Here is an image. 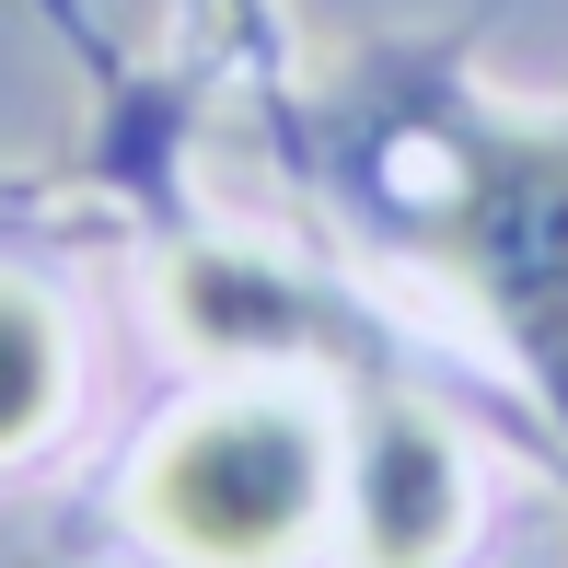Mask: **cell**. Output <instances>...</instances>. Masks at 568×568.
Returning a JSON list of instances; mask_svg holds the SVG:
<instances>
[{"instance_id": "6da1fadb", "label": "cell", "mask_w": 568, "mask_h": 568, "mask_svg": "<svg viewBox=\"0 0 568 568\" xmlns=\"http://www.w3.org/2000/svg\"><path fill=\"white\" fill-rule=\"evenodd\" d=\"M383 128H395V221L429 267L476 302V325L523 359V383L568 429V116L487 105L453 59L383 70Z\"/></svg>"}, {"instance_id": "7a4b0ae2", "label": "cell", "mask_w": 568, "mask_h": 568, "mask_svg": "<svg viewBox=\"0 0 568 568\" xmlns=\"http://www.w3.org/2000/svg\"><path fill=\"white\" fill-rule=\"evenodd\" d=\"M128 523L174 568H291L337 523V418L314 395L232 383L174 429H151L128 476Z\"/></svg>"}, {"instance_id": "3957f363", "label": "cell", "mask_w": 568, "mask_h": 568, "mask_svg": "<svg viewBox=\"0 0 568 568\" xmlns=\"http://www.w3.org/2000/svg\"><path fill=\"white\" fill-rule=\"evenodd\" d=\"M337 534L348 568H442L464 546V453L406 383L348 372L337 418Z\"/></svg>"}, {"instance_id": "277c9868", "label": "cell", "mask_w": 568, "mask_h": 568, "mask_svg": "<svg viewBox=\"0 0 568 568\" xmlns=\"http://www.w3.org/2000/svg\"><path fill=\"white\" fill-rule=\"evenodd\" d=\"M163 325L221 372H359L348 302H325L314 278L267 267L244 244H186L163 267Z\"/></svg>"}, {"instance_id": "5b68a950", "label": "cell", "mask_w": 568, "mask_h": 568, "mask_svg": "<svg viewBox=\"0 0 568 568\" xmlns=\"http://www.w3.org/2000/svg\"><path fill=\"white\" fill-rule=\"evenodd\" d=\"M70 372H82L70 314H59L47 291H23V278H0V464H23L47 429H59Z\"/></svg>"}]
</instances>
